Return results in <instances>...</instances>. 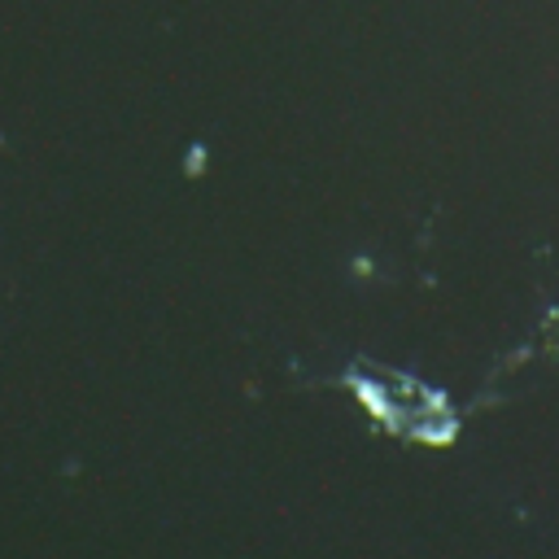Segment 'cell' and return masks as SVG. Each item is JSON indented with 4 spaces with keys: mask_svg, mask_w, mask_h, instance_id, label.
<instances>
[{
    "mask_svg": "<svg viewBox=\"0 0 559 559\" xmlns=\"http://www.w3.org/2000/svg\"><path fill=\"white\" fill-rule=\"evenodd\" d=\"M354 380H358V389H362V397L389 419V424H397V428H411V432H437L428 419H432V411L428 406H437V397L432 393H424L415 380H402L397 371H380V367H354Z\"/></svg>",
    "mask_w": 559,
    "mask_h": 559,
    "instance_id": "obj_1",
    "label": "cell"
}]
</instances>
